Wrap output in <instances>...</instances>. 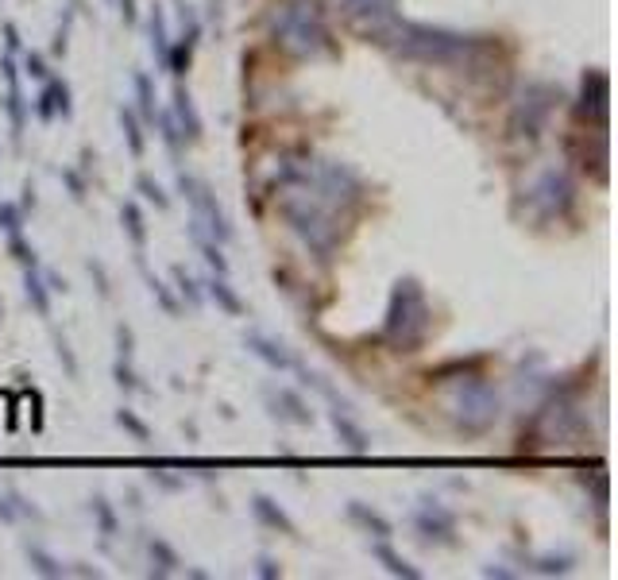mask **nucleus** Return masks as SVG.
Here are the masks:
<instances>
[{
    "mask_svg": "<svg viewBox=\"0 0 618 580\" xmlns=\"http://www.w3.org/2000/svg\"><path fill=\"white\" fill-rule=\"evenodd\" d=\"M556 109V89L549 81H522L515 93V112H510V128L515 136H538Z\"/></svg>",
    "mask_w": 618,
    "mask_h": 580,
    "instance_id": "obj_8",
    "label": "nucleus"
},
{
    "mask_svg": "<svg viewBox=\"0 0 618 580\" xmlns=\"http://www.w3.org/2000/svg\"><path fill=\"white\" fill-rule=\"evenodd\" d=\"M147 561H151V576H174V573H182L178 550H174L167 538H155V534L147 538Z\"/></svg>",
    "mask_w": 618,
    "mask_h": 580,
    "instance_id": "obj_22",
    "label": "nucleus"
},
{
    "mask_svg": "<svg viewBox=\"0 0 618 580\" xmlns=\"http://www.w3.org/2000/svg\"><path fill=\"white\" fill-rule=\"evenodd\" d=\"M263 399H267V410H271L278 422H290V426H313V410H309V402L301 399L298 391H290V387H267L263 391Z\"/></svg>",
    "mask_w": 618,
    "mask_h": 580,
    "instance_id": "obj_14",
    "label": "nucleus"
},
{
    "mask_svg": "<svg viewBox=\"0 0 618 580\" xmlns=\"http://www.w3.org/2000/svg\"><path fill=\"white\" fill-rule=\"evenodd\" d=\"M54 352H58V360H62L66 376H70V379H78V376H81V364H78L74 348H70V341H66V336H62V333H54Z\"/></svg>",
    "mask_w": 618,
    "mask_h": 580,
    "instance_id": "obj_40",
    "label": "nucleus"
},
{
    "mask_svg": "<svg viewBox=\"0 0 618 580\" xmlns=\"http://www.w3.org/2000/svg\"><path fill=\"white\" fill-rule=\"evenodd\" d=\"M58 174H62V182L70 186V197H74V202H86V178H81V174L78 170H58Z\"/></svg>",
    "mask_w": 618,
    "mask_h": 580,
    "instance_id": "obj_46",
    "label": "nucleus"
},
{
    "mask_svg": "<svg viewBox=\"0 0 618 580\" xmlns=\"http://www.w3.org/2000/svg\"><path fill=\"white\" fill-rule=\"evenodd\" d=\"M89 515L97 518V534H101L104 542L120 538V515H116V507L109 503V495H104V492H93L89 495Z\"/></svg>",
    "mask_w": 618,
    "mask_h": 580,
    "instance_id": "obj_25",
    "label": "nucleus"
},
{
    "mask_svg": "<svg viewBox=\"0 0 618 580\" xmlns=\"http://www.w3.org/2000/svg\"><path fill=\"white\" fill-rule=\"evenodd\" d=\"M147 39H151V51H155V62L159 70H167V51H170V23H167V12L159 4L147 12Z\"/></svg>",
    "mask_w": 618,
    "mask_h": 580,
    "instance_id": "obj_23",
    "label": "nucleus"
},
{
    "mask_svg": "<svg viewBox=\"0 0 618 580\" xmlns=\"http://www.w3.org/2000/svg\"><path fill=\"white\" fill-rule=\"evenodd\" d=\"M136 194H144V202H151L155 209H170V194L151 174H136Z\"/></svg>",
    "mask_w": 618,
    "mask_h": 580,
    "instance_id": "obj_37",
    "label": "nucleus"
},
{
    "mask_svg": "<svg viewBox=\"0 0 618 580\" xmlns=\"http://www.w3.org/2000/svg\"><path fill=\"white\" fill-rule=\"evenodd\" d=\"M31 429L35 434L43 429V394L39 391H31Z\"/></svg>",
    "mask_w": 618,
    "mask_h": 580,
    "instance_id": "obj_49",
    "label": "nucleus"
},
{
    "mask_svg": "<svg viewBox=\"0 0 618 580\" xmlns=\"http://www.w3.org/2000/svg\"><path fill=\"white\" fill-rule=\"evenodd\" d=\"M530 205L541 220H561L576 209V178L561 167H545L530 186Z\"/></svg>",
    "mask_w": 618,
    "mask_h": 580,
    "instance_id": "obj_7",
    "label": "nucleus"
},
{
    "mask_svg": "<svg viewBox=\"0 0 618 580\" xmlns=\"http://www.w3.org/2000/svg\"><path fill=\"white\" fill-rule=\"evenodd\" d=\"M329 422H333V434H336V441H341V449L356 452V457L371 452V434L356 422V414L348 410V406H333V410H329Z\"/></svg>",
    "mask_w": 618,
    "mask_h": 580,
    "instance_id": "obj_17",
    "label": "nucleus"
},
{
    "mask_svg": "<svg viewBox=\"0 0 618 580\" xmlns=\"http://www.w3.org/2000/svg\"><path fill=\"white\" fill-rule=\"evenodd\" d=\"M0 522H16V510H12L8 495H0Z\"/></svg>",
    "mask_w": 618,
    "mask_h": 580,
    "instance_id": "obj_52",
    "label": "nucleus"
},
{
    "mask_svg": "<svg viewBox=\"0 0 618 580\" xmlns=\"http://www.w3.org/2000/svg\"><path fill=\"white\" fill-rule=\"evenodd\" d=\"M147 476H151V484L167 487V492H178V487H182V480H174V476H167V472H162V468H151Z\"/></svg>",
    "mask_w": 618,
    "mask_h": 580,
    "instance_id": "obj_47",
    "label": "nucleus"
},
{
    "mask_svg": "<svg viewBox=\"0 0 618 580\" xmlns=\"http://www.w3.org/2000/svg\"><path fill=\"white\" fill-rule=\"evenodd\" d=\"M251 515H255V522H260V526L278 530V534H286V538H298V522L286 515V507L278 503L275 495L255 492V495H251Z\"/></svg>",
    "mask_w": 618,
    "mask_h": 580,
    "instance_id": "obj_18",
    "label": "nucleus"
},
{
    "mask_svg": "<svg viewBox=\"0 0 618 580\" xmlns=\"http://www.w3.org/2000/svg\"><path fill=\"white\" fill-rule=\"evenodd\" d=\"M243 348H248L255 360H263L271 371H298V364H301V360L290 352V348L278 341V336L263 333V329H248V333H243Z\"/></svg>",
    "mask_w": 618,
    "mask_h": 580,
    "instance_id": "obj_11",
    "label": "nucleus"
},
{
    "mask_svg": "<svg viewBox=\"0 0 618 580\" xmlns=\"http://www.w3.org/2000/svg\"><path fill=\"white\" fill-rule=\"evenodd\" d=\"M4 46H8L4 54H20V51H23V46H20V28H16V23H4Z\"/></svg>",
    "mask_w": 618,
    "mask_h": 580,
    "instance_id": "obj_48",
    "label": "nucleus"
},
{
    "mask_svg": "<svg viewBox=\"0 0 618 580\" xmlns=\"http://www.w3.org/2000/svg\"><path fill=\"white\" fill-rule=\"evenodd\" d=\"M31 109H35V116H39L43 124L70 120V116H74V93H70V81L66 78H46Z\"/></svg>",
    "mask_w": 618,
    "mask_h": 580,
    "instance_id": "obj_12",
    "label": "nucleus"
},
{
    "mask_svg": "<svg viewBox=\"0 0 618 580\" xmlns=\"http://www.w3.org/2000/svg\"><path fill=\"white\" fill-rule=\"evenodd\" d=\"M414 530L429 545H457V515L433 495H422L414 507Z\"/></svg>",
    "mask_w": 618,
    "mask_h": 580,
    "instance_id": "obj_9",
    "label": "nucleus"
},
{
    "mask_svg": "<svg viewBox=\"0 0 618 580\" xmlns=\"http://www.w3.org/2000/svg\"><path fill=\"white\" fill-rule=\"evenodd\" d=\"M8 503H12V510H16V518H35V522L43 518V510L35 507V503H31V499L23 495V492H8Z\"/></svg>",
    "mask_w": 618,
    "mask_h": 580,
    "instance_id": "obj_42",
    "label": "nucleus"
},
{
    "mask_svg": "<svg viewBox=\"0 0 618 580\" xmlns=\"http://www.w3.org/2000/svg\"><path fill=\"white\" fill-rule=\"evenodd\" d=\"M483 576H495V580H515L518 573H515V568H507V565H483Z\"/></svg>",
    "mask_w": 618,
    "mask_h": 580,
    "instance_id": "obj_50",
    "label": "nucleus"
},
{
    "mask_svg": "<svg viewBox=\"0 0 618 580\" xmlns=\"http://www.w3.org/2000/svg\"><path fill=\"white\" fill-rule=\"evenodd\" d=\"M329 8H336L341 16L356 20V23H364L367 31H379L394 16V0H329Z\"/></svg>",
    "mask_w": 618,
    "mask_h": 580,
    "instance_id": "obj_15",
    "label": "nucleus"
},
{
    "mask_svg": "<svg viewBox=\"0 0 618 580\" xmlns=\"http://www.w3.org/2000/svg\"><path fill=\"white\" fill-rule=\"evenodd\" d=\"M23 553H28V565H31L39 576H46V580L70 576V568H66L62 561H58V557H54L51 550H43L39 542H23Z\"/></svg>",
    "mask_w": 618,
    "mask_h": 580,
    "instance_id": "obj_28",
    "label": "nucleus"
},
{
    "mask_svg": "<svg viewBox=\"0 0 618 580\" xmlns=\"http://www.w3.org/2000/svg\"><path fill=\"white\" fill-rule=\"evenodd\" d=\"M371 553H375V561L387 568L391 576H402V580H422V568H417L410 557H402L399 550L391 545V538H375V545H371Z\"/></svg>",
    "mask_w": 618,
    "mask_h": 580,
    "instance_id": "obj_21",
    "label": "nucleus"
},
{
    "mask_svg": "<svg viewBox=\"0 0 618 580\" xmlns=\"http://www.w3.org/2000/svg\"><path fill=\"white\" fill-rule=\"evenodd\" d=\"M112 422L116 426H120L124 429V434H132L136 441H139V445H151V426L144 422V418H139L136 410H132V406H120V410H116L112 414Z\"/></svg>",
    "mask_w": 618,
    "mask_h": 580,
    "instance_id": "obj_33",
    "label": "nucleus"
},
{
    "mask_svg": "<svg viewBox=\"0 0 618 580\" xmlns=\"http://www.w3.org/2000/svg\"><path fill=\"white\" fill-rule=\"evenodd\" d=\"M220 16H225V0H209V20L220 23Z\"/></svg>",
    "mask_w": 618,
    "mask_h": 580,
    "instance_id": "obj_54",
    "label": "nucleus"
},
{
    "mask_svg": "<svg viewBox=\"0 0 618 580\" xmlns=\"http://www.w3.org/2000/svg\"><path fill=\"white\" fill-rule=\"evenodd\" d=\"M607 109H611V78L607 70H588L580 81V101H576V116H588L599 128H607Z\"/></svg>",
    "mask_w": 618,
    "mask_h": 580,
    "instance_id": "obj_10",
    "label": "nucleus"
},
{
    "mask_svg": "<svg viewBox=\"0 0 618 580\" xmlns=\"http://www.w3.org/2000/svg\"><path fill=\"white\" fill-rule=\"evenodd\" d=\"M429 329H433V310H429L425 286L414 275L394 278L391 298H387V313H383V344L394 352H417L425 344Z\"/></svg>",
    "mask_w": 618,
    "mask_h": 580,
    "instance_id": "obj_2",
    "label": "nucleus"
},
{
    "mask_svg": "<svg viewBox=\"0 0 618 580\" xmlns=\"http://www.w3.org/2000/svg\"><path fill=\"white\" fill-rule=\"evenodd\" d=\"M23 70H28L35 81H46V78H51V70H46V62H43L39 51H23Z\"/></svg>",
    "mask_w": 618,
    "mask_h": 580,
    "instance_id": "obj_44",
    "label": "nucleus"
},
{
    "mask_svg": "<svg viewBox=\"0 0 618 580\" xmlns=\"http://www.w3.org/2000/svg\"><path fill=\"white\" fill-rule=\"evenodd\" d=\"M109 4H112V0H109Z\"/></svg>",
    "mask_w": 618,
    "mask_h": 580,
    "instance_id": "obj_56",
    "label": "nucleus"
},
{
    "mask_svg": "<svg viewBox=\"0 0 618 580\" xmlns=\"http://www.w3.org/2000/svg\"><path fill=\"white\" fill-rule=\"evenodd\" d=\"M74 565H78V568H70L74 576H93V580L101 576V568H97V565H86V561H74Z\"/></svg>",
    "mask_w": 618,
    "mask_h": 580,
    "instance_id": "obj_51",
    "label": "nucleus"
},
{
    "mask_svg": "<svg viewBox=\"0 0 618 580\" xmlns=\"http://www.w3.org/2000/svg\"><path fill=\"white\" fill-rule=\"evenodd\" d=\"M178 190L194 209V225L202 232H209L217 244H228L232 240V220H228L225 209H220L213 186H209L205 178H197V174H190V170H178Z\"/></svg>",
    "mask_w": 618,
    "mask_h": 580,
    "instance_id": "obj_6",
    "label": "nucleus"
},
{
    "mask_svg": "<svg viewBox=\"0 0 618 580\" xmlns=\"http://www.w3.org/2000/svg\"><path fill=\"white\" fill-rule=\"evenodd\" d=\"M0 74H4V86H8V97H4V109H8V120H12V139H23V128H28V97H23V86H20V70H16V54H4L0 58Z\"/></svg>",
    "mask_w": 618,
    "mask_h": 580,
    "instance_id": "obj_13",
    "label": "nucleus"
},
{
    "mask_svg": "<svg viewBox=\"0 0 618 580\" xmlns=\"http://www.w3.org/2000/svg\"><path fill=\"white\" fill-rule=\"evenodd\" d=\"M202 286H205V298H213L217 306L228 313V318H243V313H248V306H243V298L236 294V286L228 283V275H217V271H213Z\"/></svg>",
    "mask_w": 618,
    "mask_h": 580,
    "instance_id": "obj_20",
    "label": "nucleus"
},
{
    "mask_svg": "<svg viewBox=\"0 0 618 580\" xmlns=\"http://www.w3.org/2000/svg\"><path fill=\"white\" fill-rule=\"evenodd\" d=\"M139 275H144V283H147V290H151V298H155L159 306H162V313H167V318H178V313H182L178 294H174V290H170V286L162 283V278L144 263V255H139Z\"/></svg>",
    "mask_w": 618,
    "mask_h": 580,
    "instance_id": "obj_27",
    "label": "nucleus"
},
{
    "mask_svg": "<svg viewBox=\"0 0 618 580\" xmlns=\"http://www.w3.org/2000/svg\"><path fill=\"white\" fill-rule=\"evenodd\" d=\"M278 197V213L290 225V232L306 244V248L317 255V260L329 263L336 248H341V225H336V209H329L325 202H317L313 194L298 190V186H286V190H275Z\"/></svg>",
    "mask_w": 618,
    "mask_h": 580,
    "instance_id": "obj_3",
    "label": "nucleus"
},
{
    "mask_svg": "<svg viewBox=\"0 0 618 580\" xmlns=\"http://www.w3.org/2000/svg\"><path fill=\"white\" fill-rule=\"evenodd\" d=\"M23 294H28L31 310L39 313V318H51V286H46V278H43V263L23 271Z\"/></svg>",
    "mask_w": 618,
    "mask_h": 580,
    "instance_id": "obj_26",
    "label": "nucleus"
},
{
    "mask_svg": "<svg viewBox=\"0 0 618 580\" xmlns=\"http://www.w3.org/2000/svg\"><path fill=\"white\" fill-rule=\"evenodd\" d=\"M170 116H174V124H178V132H182V139H185V144H197V139L205 136L202 112H197V104H194V97H190V89H185L182 81H174Z\"/></svg>",
    "mask_w": 618,
    "mask_h": 580,
    "instance_id": "obj_16",
    "label": "nucleus"
},
{
    "mask_svg": "<svg viewBox=\"0 0 618 580\" xmlns=\"http://www.w3.org/2000/svg\"><path fill=\"white\" fill-rule=\"evenodd\" d=\"M155 124H159V136H162V144H167V151H170L174 159H178L182 147H185V139H182V132H178V124H174L170 109H159V112H155Z\"/></svg>",
    "mask_w": 618,
    "mask_h": 580,
    "instance_id": "obj_34",
    "label": "nucleus"
},
{
    "mask_svg": "<svg viewBox=\"0 0 618 580\" xmlns=\"http://www.w3.org/2000/svg\"><path fill=\"white\" fill-rule=\"evenodd\" d=\"M120 225H124V236L132 240V248L136 252H144L147 248V217H144V209H139L136 197H128V202L120 205Z\"/></svg>",
    "mask_w": 618,
    "mask_h": 580,
    "instance_id": "obj_24",
    "label": "nucleus"
},
{
    "mask_svg": "<svg viewBox=\"0 0 618 580\" xmlns=\"http://www.w3.org/2000/svg\"><path fill=\"white\" fill-rule=\"evenodd\" d=\"M190 236H194V244H197V252H202V260L213 267L217 275H228V260H225V244H217L209 232H202L197 225H190Z\"/></svg>",
    "mask_w": 618,
    "mask_h": 580,
    "instance_id": "obj_30",
    "label": "nucleus"
},
{
    "mask_svg": "<svg viewBox=\"0 0 618 580\" xmlns=\"http://www.w3.org/2000/svg\"><path fill=\"white\" fill-rule=\"evenodd\" d=\"M0 325H4V302H0Z\"/></svg>",
    "mask_w": 618,
    "mask_h": 580,
    "instance_id": "obj_55",
    "label": "nucleus"
},
{
    "mask_svg": "<svg viewBox=\"0 0 618 580\" xmlns=\"http://www.w3.org/2000/svg\"><path fill=\"white\" fill-rule=\"evenodd\" d=\"M20 205H23V213H28V209H35V186H31V182H23V202H20Z\"/></svg>",
    "mask_w": 618,
    "mask_h": 580,
    "instance_id": "obj_53",
    "label": "nucleus"
},
{
    "mask_svg": "<svg viewBox=\"0 0 618 580\" xmlns=\"http://www.w3.org/2000/svg\"><path fill=\"white\" fill-rule=\"evenodd\" d=\"M348 518H352L359 530H367L371 538H391V534H394V522L383 515V510L364 503V499H348Z\"/></svg>",
    "mask_w": 618,
    "mask_h": 580,
    "instance_id": "obj_19",
    "label": "nucleus"
},
{
    "mask_svg": "<svg viewBox=\"0 0 618 580\" xmlns=\"http://www.w3.org/2000/svg\"><path fill=\"white\" fill-rule=\"evenodd\" d=\"M23 220H28L23 205H16V202H0V228H4V232H23Z\"/></svg>",
    "mask_w": 618,
    "mask_h": 580,
    "instance_id": "obj_39",
    "label": "nucleus"
},
{
    "mask_svg": "<svg viewBox=\"0 0 618 580\" xmlns=\"http://www.w3.org/2000/svg\"><path fill=\"white\" fill-rule=\"evenodd\" d=\"M255 576H263V580H278V576H283V565H278L271 553H260V557H255Z\"/></svg>",
    "mask_w": 618,
    "mask_h": 580,
    "instance_id": "obj_45",
    "label": "nucleus"
},
{
    "mask_svg": "<svg viewBox=\"0 0 618 580\" xmlns=\"http://www.w3.org/2000/svg\"><path fill=\"white\" fill-rule=\"evenodd\" d=\"M116 120H120V132H124V144H128V151H132V159H144L147 139H144V124H139V116L128 109V104H120Z\"/></svg>",
    "mask_w": 618,
    "mask_h": 580,
    "instance_id": "obj_29",
    "label": "nucleus"
},
{
    "mask_svg": "<svg viewBox=\"0 0 618 580\" xmlns=\"http://www.w3.org/2000/svg\"><path fill=\"white\" fill-rule=\"evenodd\" d=\"M271 35L275 43L294 58H317L333 46L329 28L321 20V8L309 0H286L271 12Z\"/></svg>",
    "mask_w": 618,
    "mask_h": 580,
    "instance_id": "obj_4",
    "label": "nucleus"
},
{
    "mask_svg": "<svg viewBox=\"0 0 618 580\" xmlns=\"http://www.w3.org/2000/svg\"><path fill=\"white\" fill-rule=\"evenodd\" d=\"M8 255L23 267V271H28V267H39V252L23 240V232H8Z\"/></svg>",
    "mask_w": 618,
    "mask_h": 580,
    "instance_id": "obj_36",
    "label": "nucleus"
},
{
    "mask_svg": "<svg viewBox=\"0 0 618 580\" xmlns=\"http://www.w3.org/2000/svg\"><path fill=\"white\" fill-rule=\"evenodd\" d=\"M573 565H576L573 553H545V557L533 561V573L538 576H568L573 573Z\"/></svg>",
    "mask_w": 618,
    "mask_h": 580,
    "instance_id": "obj_35",
    "label": "nucleus"
},
{
    "mask_svg": "<svg viewBox=\"0 0 618 580\" xmlns=\"http://www.w3.org/2000/svg\"><path fill=\"white\" fill-rule=\"evenodd\" d=\"M116 356H120V360L136 356V333H132V325H128V321L116 325Z\"/></svg>",
    "mask_w": 618,
    "mask_h": 580,
    "instance_id": "obj_41",
    "label": "nucleus"
},
{
    "mask_svg": "<svg viewBox=\"0 0 618 580\" xmlns=\"http://www.w3.org/2000/svg\"><path fill=\"white\" fill-rule=\"evenodd\" d=\"M86 271L97 278V290H101V298H109L112 294V278H109V271H104V263L97 260V255H89L86 260Z\"/></svg>",
    "mask_w": 618,
    "mask_h": 580,
    "instance_id": "obj_43",
    "label": "nucleus"
},
{
    "mask_svg": "<svg viewBox=\"0 0 618 580\" xmlns=\"http://www.w3.org/2000/svg\"><path fill=\"white\" fill-rule=\"evenodd\" d=\"M375 39L383 46H391L394 54L414 58V62H429V66H460L483 46L480 35L433 28V23H417V20H399V12L375 31Z\"/></svg>",
    "mask_w": 618,
    "mask_h": 580,
    "instance_id": "obj_1",
    "label": "nucleus"
},
{
    "mask_svg": "<svg viewBox=\"0 0 618 580\" xmlns=\"http://www.w3.org/2000/svg\"><path fill=\"white\" fill-rule=\"evenodd\" d=\"M132 86H136V101H139V116H144L147 124H155V112H159V93H155V81L144 70H136L132 74Z\"/></svg>",
    "mask_w": 618,
    "mask_h": 580,
    "instance_id": "obj_31",
    "label": "nucleus"
},
{
    "mask_svg": "<svg viewBox=\"0 0 618 580\" xmlns=\"http://www.w3.org/2000/svg\"><path fill=\"white\" fill-rule=\"evenodd\" d=\"M170 275H174V283H178V302H185V306H190L194 313L205 306V290H202V283H197V278L185 271L182 263H174L170 267Z\"/></svg>",
    "mask_w": 618,
    "mask_h": 580,
    "instance_id": "obj_32",
    "label": "nucleus"
},
{
    "mask_svg": "<svg viewBox=\"0 0 618 580\" xmlns=\"http://www.w3.org/2000/svg\"><path fill=\"white\" fill-rule=\"evenodd\" d=\"M445 406H449V418L457 422V429H464V434H483V429H491L499 422L503 394L483 376H460L449 387Z\"/></svg>",
    "mask_w": 618,
    "mask_h": 580,
    "instance_id": "obj_5",
    "label": "nucleus"
},
{
    "mask_svg": "<svg viewBox=\"0 0 618 580\" xmlns=\"http://www.w3.org/2000/svg\"><path fill=\"white\" fill-rule=\"evenodd\" d=\"M112 379H116V387H120V391H147L144 383H139V376H136L132 360H120V356H116V364H112Z\"/></svg>",
    "mask_w": 618,
    "mask_h": 580,
    "instance_id": "obj_38",
    "label": "nucleus"
}]
</instances>
